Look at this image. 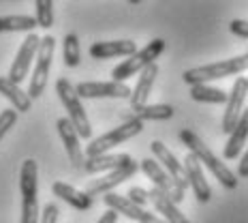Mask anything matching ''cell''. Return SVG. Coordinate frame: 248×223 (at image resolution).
Masks as SVG:
<instances>
[{"mask_svg":"<svg viewBox=\"0 0 248 223\" xmlns=\"http://www.w3.org/2000/svg\"><path fill=\"white\" fill-rule=\"evenodd\" d=\"M39 43H41V39L32 33L22 41V48L17 50V56H15V60L11 62V69H9V75H7L9 80H13L15 84H22L26 77H28L30 67H32L34 58H37Z\"/></svg>","mask_w":248,"mask_h":223,"instance_id":"7c38bea8","label":"cell"},{"mask_svg":"<svg viewBox=\"0 0 248 223\" xmlns=\"http://www.w3.org/2000/svg\"><path fill=\"white\" fill-rule=\"evenodd\" d=\"M133 157L131 154H96V157H86V163H84V170L90 174H99V172H111V170H118L122 165L131 163Z\"/></svg>","mask_w":248,"mask_h":223,"instance_id":"7402d4cb","label":"cell"},{"mask_svg":"<svg viewBox=\"0 0 248 223\" xmlns=\"http://www.w3.org/2000/svg\"><path fill=\"white\" fill-rule=\"evenodd\" d=\"M62 56H64V65L75 69L77 65L81 62V50H79V39L77 34L69 33L64 37V43H62Z\"/></svg>","mask_w":248,"mask_h":223,"instance_id":"4316f807","label":"cell"},{"mask_svg":"<svg viewBox=\"0 0 248 223\" xmlns=\"http://www.w3.org/2000/svg\"><path fill=\"white\" fill-rule=\"evenodd\" d=\"M19 191H22V221L39 223V168L34 159H26L19 172Z\"/></svg>","mask_w":248,"mask_h":223,"instance_id":"3957f363","label":"cell"},{"mask_svg":"<svg viewBox=\"0 0 248 223\" xmlns=\"http://www.w3.org/2000/svg\"><path fill=\"white\" fill-rule=\"evenodd\" d=\"M156 77H158V65L156 62L148 65L146 69L141 71V75H139L137 84L131 92V107L133 110H137V107H141V105L148 103V97H150V92H152V86H154V82H156Z\"/></svg>","mask_w":248,"mask_h":223,"instance_id":"d6986e66","label":"cell"},{"mask_svg":"<svg viewBox=\"0 0 248 223\" xmlns=\"http://www.w3.org/2000/svg\"><path fill=\"white\" fill-rule=\"evenodd\" d=\"M137 51L135 41L131 39H120V41H99V43L90 45V56L96 60H105L113 58V56H131Z\"/></svg>","mask_w":248,"mask_h":223,"instance_id":"ac0fdd59","label":"cell"},{"mask_svg":"<svg viewBox=\"0 0 248 223\" xmlns=\"http://www.w3.org/2000/svg\"><path fill=\"white\" fill-rule=\"evenodd\" d=\"M51 191H54L56 198L64 200L66 204L73 206V208H77V210H90L92 204H94V198H90L86 191L75 189V187L62 183V180H58V183L51 185Z\"/></svg>","mask_w":248,"mask_h":223,"instance_id":"44dd1931","label":"cell"},{"mask_svg":"<svg viewBox=\"0 0 248 223\" xmlns=\"http://www.w3.org/2000/svg\"><path fill=\"white\" fill-rule=\"evenodd\" d=\"M237 176H240V178H248V148H246L244 157L240 159V165H237Z\"/></svg>","mask_w":248,"mask_h":223,"instance_id":"d6a6232c","label":"cell"},{"mask_svg":"<svg viewBox=\"0 0 248 223\" xmlns=\"http://www.w3.org/2000/svg\"><path fill=\"white\" fill-rule=\"evenodd\" d=\"M173 116V107L167 105V103H156V105H141L137 110H133L131 118H137V120L146 122V120H167V118Z\"/></svg>","mask_w":248,"mask_h":223,"instance_id":"d4e9b609","label":"cell"},{"mask_svg":"<svg viewBox=\"0 0 248 223\" xmlns=\"http://www.w3.org/2000/svg\"><path fill=\"white\" fill-rule=\"evenodd\" d=\"M248 142V107L244 112H242L240 120L235 122L233 131L229 133V142L225 144V150H223V157L227 159V161H231V159L240 157V153L244 150Z\"/></svg>","mask_w":248,"mask_h":223,"instance_id":"ffe728a7","label":"cell"},{"mask_svg":"<svg viewBox=\"0 0 248 223\" xmlns=\"http://www.w3.org/2000/svg\"><path fill=\"white\" fill-rule=\"evenodd\" d=\"M150 148H152V154L156 157V161L165 168V172L171 176V180L175 185L180 187L182 191H186V187H188V178H186V172H184V165L178 161V159L173 157V153L165 146L163 142H158V139H154L152 144H150Z\"/></svg>","mask_w":248,"mask_h":223,"instance_id":"9a60e30c","label":"cell"},{"mask_svg":"<svg viewBox=\"0 0 248 223\" xmlns=\"http://www.w3.org/2000/svg\"><path fill=\"white\" fill-rule=\"evenodd\" d=\"M182 165H184L186 178H188V187H193L197 202H201V204H208L210 198H212V189H210L208 180H205V176H203V170H201L199 159L195 157L193 153H188L184 157V163Z\"/></svg>","mask_w":248,"mask_h":223,"instance_id":"2e32d148","label":"cell"},{"mask_svg":"<svg viewBox=\"0 0 248 223\" xmlns=\"http://www.w3.org/2000/svg\"><path fill=\"white\" fill-rule=\"evenodd\" d=\"M248 97V77H237L233 82V88L227 95V107L223 114V133H231L235 122L240 120L244 112V101Z\"/></svg>","mask_w":248,"mask_h":223,"instance_id":"8fae6325","label":"cell"},{"mask_svg":"<svg viewBox=\"0 0 248 223\" xmlns=\"http://www.w3.org/2000/svg\"><path fill=\"white\" fill-rule=\"evenodd\" d=\"M0 95L4 97V99L11 101L13 110L15 112H30V107H32V99H30L28 92L22 90V86L15 84L13 80H9V77H0Z\"/></svg>","mask_w":248,"mask_h":223,"instance_id":"603a6c76","label":"cell"},{"mask_svg":"<svg viewBox=\"0 0 248 223\" xmlns=\"http://www.w3.org/2000/svg\"><path fill=\"white\" fill-rule=\"evenodd\" d=\"M79 99H131V88L124 82H81L75 86Z\"/></svg>","mask_w":248,"mask_h":223,"instance_id":"ba28073f","label":"cell"},{"mask_svg":"<svg viewBox=\"0 0 248 223\" xmlns=\"http://www.w3.org/2000/svg\"><path fill=\"white\" fill-rule=\"evenodd\" d=\"M54 50H56V39L54 37H43L37 50V58H34V71L30 77V86H28V95L30 99H39L45 92L47 86V77L51 69V60H54Z\"/></svg>","mask_w":248,"mask_h":223,"instance_id":"8992f818","label":"cell"},{"mask_svg":"<svg viewBox=\"0 0 248 223\" xmlns=\"http://www.w3.org/2000/svg\"><path fill=\"white\" fill-rule=\"evenodd\" d=\"M229 33L240 39H248V22L246 19H231L229 22Z\"/></svg>","mask_w":248,"mask_h":223,"instance_id":"4dcf8cb0","label":"cell"},{"mask_svg":"<svg viewBox=\"0 0 248 223\" xmlns=\"http://www.w3.org/2000/svg\"><path fill=\"white\" fill-rule=\"evenodd\" d=\"M37 2V24L39 28H51L54 26V0H34Z\"/></svg>","mask_w":248,"mask_h":223,"instance_id":"83f0119b","label":"cell"},{"mask_svg":"<svg viewBox=\"0 0 248 223\" xmlns=\"http://www.w3.org/2000/svg\"><path fill=\"white\" fill-rule=\"evenodd\" d=\"M165 48H167L165 39H154V41H150L146 48L137 50L135 54L126 56V60H122L118 67H113L111 77H113L116 82H124V80H128V77H133L135 73H141V71L146 69L148 65H152V62L163 54Z\"/></svg>","mask_w":248,"mask_h":223,"instance_id":"5b68a950","label":"cell"},{"mask_svg":"<svg viewBox=\"0 0 248 223\" xmlns=\"http://www.w3.org/2000/svg\"><path fill=\"white\" fill-rule=\"evenodd\" d=\"M116 221H118V212L111 210V208H107V212H103L101 219L96 223H116Z\"/></svg>","mask_w":248,"mask_h":223,"instance_id":"836d02e7","label":"cell"},{"mask_svg":"<svg viewBox=\"0 0 248 223\" xmlns=\"http://www.w3.org/2000/svg\"><path fill=\"white\" fill-rule=\"evenodd\" d=\"M37 26V19L30 15H4V17H0V33H32Z\"/></svg>","mask_w":248,"mask_h":223,"instance_id":"cb8c5ba5","label":"cell"},{"mask_svg":"<svg viewBox=\"0 0 248 223\" xmlns=\"http://www.w3.org/2000/svg\"><path fill=\"white\" fill-rule=\"evenodd\" d=\"M137 170H139V163L135 161V159H133L131 163H126V165H122V168L107 172L105 176H103V178L92 180V183L88 185L86 193L90 195V198H96V195H103V193H109L113 187L122 185L124 180H128L131 176H135V174H137Z\"/></svg>","mask_w":248,"mask_h":223,"instance_id":"5bb4252c","label":"cell"},{"mask_svg":"<svg viewBox=\"0 0 248 223\" xmlns=\"http://www.w3.org/2000/svg\"><path fill=\"white\" fill-rule=\"evenodd\" d=\"M17 122V112L15 110H2L0 112V142L13 129V124Z\"/></svg>","mask_w":248,"mask_h":223,"instance_id":"f1b7e54d","label":"cell"},{"mask_svg":"<svg viewBox=\"0 0 248 223\" xmlns=\"http://www.w3.org/2000/svg\"><path fill=\"white\" fill-rule=\"evenodd\" d=\"M141 131H143V122L137 120V118H128L124 124H120V127L107 131L105 136L92 139V142L86 146V154H88V157L105 154V153H109L113 146H118V144H122V142H126V139L135 137L137 133H141Z\"/></svg>","mask_w":248,"mask_h":223,"instance_id":"52a82bcc","label":"cell"},{"mask_svg":"<svg viewBox=\"0 0 248 223\" xmlns=\"http://www.w3.org/2000/svg\"><path fill=\"white\" fill-rule=\"evenodd\" d=\"M126 198L131 202H135L137 206H146L150 202L148 200V191L141 189V187H131V189H128V193H126Z\"/></svg>","mask_w":248,"mask_h":223,"instance_id":"f546056e","label":"cell"},{"mask_svg":"<svg viewBox=\"0 0 248 223\" xmlns=\"http://www.w3.org/2000/svg\"><path fill=\"white\" fill-rule=\"evenodd\" d=\"M178 137H180V142H182L184 146L199 159V163H203L205 168H208L210 172L216 176V180H218L225 189H235V187H237V176L231 172V170L227 168V165L220 161L214 153H212L210 146H205V142L197 136V133L190 131V129H182Z\"/></svg>","mask_w":248,"mask_h":223,"instance_id":"6da1fadb","label":"cell"},{"mask_svg":"<svg viewBox=\"0 0 248 223\" xmlns=\"http://www.w3.org/2000/svg\"><path fill=\"white\" fill-rule=\"evenodd\" d=\"M56 92H58L62 105H64V110H66V118L73 122L79 137L90 139L92 127H90V120H88V116H86V110H84V105H81V99H79V95H77L75 86L71 84L66 77H60V80L56 82Z\"/></svg>","mask_w":248,"mask_h":223,"instance_id":"277c9868","label":"cell"},{"mask_svg":"<svg viewBox=\"0 0 248 223\" xmlns=\"http://www.w3.org/2000/svg\"><path fill=\"white\" fill-rule=\"evenodd\" d=\"M128 2H131V4H139V2H141V0H128Z\"/></svg>","mask_w":248,"mask_h":223,"instance_id":"e575fe53","label":"cell"},{"mask_svg":"<svg viewBox=\"0 0 248 223\" xmlns=\"http://www.w3.org/2000/svg\"><path fill=\"white\" fill-rule=\"evenodd\" d=\"M139 170H141V172L146 174L150 180H152L156 189H161L163 193L167 195V198H171L175 202V204L184 202V193H186V191H182L178 185L173 183L171 176L165 172V168L156 161V159H148L146 157L143 161H139Z\"/></svg>","mask_w":248,"mask_h":223,"instance_id":"9c48e42d","label":"cell"},{"mask_svg":"<svg viewBox=\"0 0 248 223\" xmlns=\"http://www.w3.org/2000/svg\"><path fill=\"white\" fill-rule=\"evenodd\" d=\"M190 99L197 103H227V92L210 84H195L190 86Z\"/></svg>","mask_w":248,"mask_h":223,"instance_id":"484cf974","label":"cell"},{"mask_svg":"<svg viewBox=\"0 0 248 223\" xmlns=\"http://www.w3.org/2000/svg\"><path fill=\"white\" fill-rule=\"evenodd\" d=\"M56 129H58L62 146H64L66 154H69V159H71V165H73L75 170H81L86 163V154L79 144V133H77V129L73 127V122H71L69 118H58Z\"/></svg>","mask_w":248,"mask_h":223,"instance_id":"4fadbf2b","label":"cell"},{"mask_svg":"<svg viewBox=\"0 0 248 223\" xmlns=\"http://www.w3.org/2000/svg\"><path fill=\"white\" fill-rule=\"evenodd\" d=\"M56 221H58V206H56V204H47L43 208L41 223H56Z\"/></svg>","mask_w":248,"mask_h":223,"instance_id":"1f68e13d","label":"cell"},{"mask_svg":"<svg viewBox=\"0 0 248 223\" xmlns=\"http://www.w3.org/2000/svg\"><path fill=\"white\" fill-rule=\"evenodd\" d=\"M242 71H248V51L242 56H233V58L212 62V65L193 67V69L184 71L182 80L188 86H195V84H208V82L214 80H225V77L237 75Z\"/></svg>","mask_w":248,"mask_h":223,"instance_id":"7a4b0ae2","label":"cell"},{"mask_svg":"<svg viewBox=\"0 0 248 223\" xmlns=\"http://www.w3.org/2000/svg\"><path fill=\"white\" fill-rule=\"evenodd\" d=\"M103 200H105L107 208L116 210L118 215H124L126 219H131V221H137V223H167L165 219H161V217L148 212L143 206H137L135 202H131L126 195H120V193L109 191V193H105V198Z\"/></svg>","mask_w":248,"mask_h":223,"instance_id":"30bf717a","label":"cell"},{"mask_svg":"<svg viewBox=\"0 0 248 223\" xmlns=\"http://www.w3.org/2000/svg\"><path fill=\"white\" fill-rule=\"evenodd\" d=\"M148 200H150V204L154 206V210H156L167 223H190L182 212H180L178 204H175L171 198H167V195H165L161 189H156V187H152V189L148 191Z\"/></svg>","mask_w":248,"mask_h":223,"instance_id":"e0dca14e","label":"cell"}]
</instances>
